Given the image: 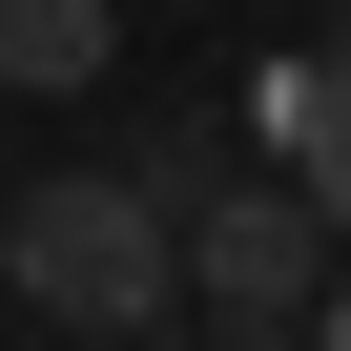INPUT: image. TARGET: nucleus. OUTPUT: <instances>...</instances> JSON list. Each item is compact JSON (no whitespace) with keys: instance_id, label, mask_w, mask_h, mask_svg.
<instances>
[{"instance_id":"nucleus-1","label":"nucleus","mask_w":351,"mask_h":351,"mask_svg":"<svg viewBox=\"0 0 351 351\" xmlns=\"http://www.w3.org/2000/svg\"><path fill=\"white\" fill-rule=\"evenodd\" d=\"M0 289L21 330H83V351H186V207H145L124 165L0 186Z\"/></svg>"},{"instance_id":"nucleus-2","label":"nucleus","mask_w":351,"mask_h":351,"mask_svg":"<svg viewBox=\"0 0 351 351\" xmlns=\"http://www.w3.org/2000/svg\"><path fill=\"white\" fill-rule=\"evenodd\" d=\"M310 289H330V207L289 186V165H228V186L186 207V310L207 330H310Z\"/></svg>"},{"instance_id":"nucleus-3","label":"nucleus","mask_w":351,"mask_h":351,"mask_svg":"<svg viewBox=\"0 0 351 351\" xmlns=\"http://www.w3.org/2000/svg\"><path fill=\"white\" fill-rule=\"evenodd\" d=\"M124 62V0H0V104H83Z\"/></svg>"},{"instance_id":"nucleus-4","label":"nucleus","mask_w":351,"mask_h":351,"mask_svg":"<svg viewBox=\"0 0 351 351\" xmlns=\"http://www.w3.org/2000/svg\"><path fill=\"white\" fill-rule=\"evenodd\" d=\"M269 165L351 228V83H330V62H289V83H269Z\"/></svg>"},{"instance_id":"nucleus-5","label":"nucleus","mask_w":351,"mask_h":351,"mask_svg":"<svg viewBox=\"0 0 351 351\" xmlns=\"http://www.w3.org/2000/svg\"><path fill=\"white\" fill-rule=\"evenodd\" d=\"M310 351H351V269H330V289H310Z\"/></svg>"},{"instance_id":"nucleus-6","label":"nucleus","mask_w":351,"mask_h":351,"mask_svg":"<svg viewBox=\"0 0 351 351\" xmlns=\"http://www.w3.org/2000/svg\"><path fill=\"white\" fill-rule=\"evenodd\" d=\"M310 62H330V83H351V0H330V42H310Z\"/></svg>"},{"instance_id":"nucleus-7","label":"nucleus","mask_w":351,"mask_h":351,"mask_svg":"<svg viewBox=\"0 0 351 351\" xmlns=\"http://www.w3.org/2000/svg\"><path fill=\"white\" fill-rule=\"evenodd\" d=\"M207 351H310V330H207Z\"/></svg>"},{"instance_id":"nucleus-8","label":"nucleus","mask_w":351,"mask_h":351,"mask_svg":"<svg viewBox=\"0 0 351 351\" xmlns=\"http://www.w3.org/2000/svg\"><path fill=\"white\" fill-rule=\"evenodd\" d=\"M0 351H21V330H0Z\"/></svg>"},{"instance_id":"nucleus-9","label":"nucleus","mask_w":351,"mask_h":351,"mask_svg":"<svg viewBox=\"0 0 351 351\" xmlns=\"http://www.w3.org/2000/svg\"><path fill=\"white\" fill-rule=\"evenodd\" d=\"M310 21H330V0H310Z\"/></svg>"}]
</instances>
